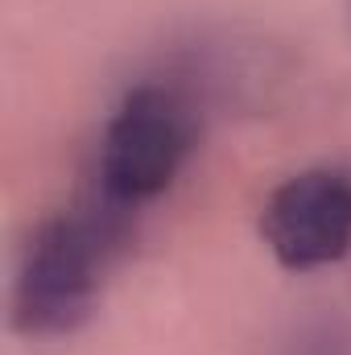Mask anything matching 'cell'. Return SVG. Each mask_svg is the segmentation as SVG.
<instances>
[{
    "instance_id": "obj_1",
    "label": "cell",
    "mask_w": 351,
    "mask_h": 355,
    "mask_svg": "<svg viewBox=\"0 0 351 355\" xmlns=\"http://www.w3.org/2000/svg\"><path fill=\"white\" fill-rule=\"evenodd\" d=\"M128 207L99 190L87 211H62L37 227L17 272V322L37 335L79 327L99 293V272Z\"/></svg>"
},
{
    "instance_id": "obj_3",
    "label": "cell",
    "mask_w": 351,
    "mask_h": 355,
    "mask_svg": "<svg viewBox=\"0 0 351 355\" xmlns=\"http://www.w3.org/2000/svg\"><path fill=\"white\" fill-rule=\"evenodd\" d=\"M264 244L285 268L331 265L351 244V178L306 170L285 178L261 211Z\"/></svg>"
},
{
    "instance_id": "obj_2",
    "label": "cell",
    "mask_w": 351,
    "mask_h": 355,
    "mask_svg": "<svg viewBox=\"0 0 351 355\" xmlns=\"http://www.w3.org/2000/svg\"><path fill=\"white\" fill-rule=\"evenodd\" d=\"M194 141V116L170 87H137L108 120L99 145V190L120 207L162 194L182 170Z\"/></svg>"
},
{
    "instance_id": "obj_4",
    "label": "cell",
    "mask_w": 351,
    "mask_h": 355,
    "mask_svg": "<svg viewBox=\"0 0 351 355\" xmlns=\"http://www.w3.org/2000/svg\"><path fill=\"white\" fill-rule=\"evenodd\" d=\"M348 178H351V174H348Z\"/></svg>"
}]
</instances>
